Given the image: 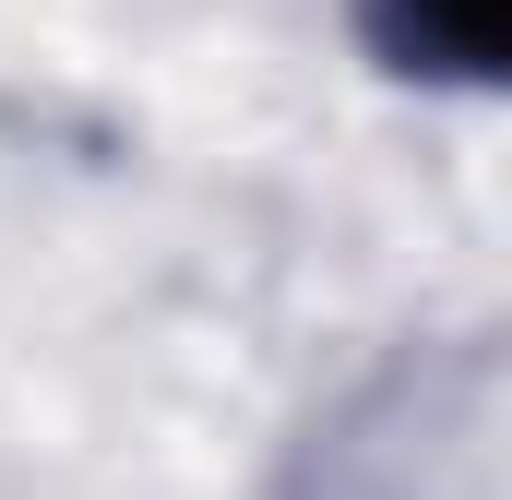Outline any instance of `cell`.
<instances>
[{"instance_id": "6da1fadb", "label": "cell", "mask_w": 512, "mask_h": 500, "mask_svg": "<svg viewBox=\"0 0 512 500\" xmlns=\"http://www.w3.org/2000/svg\"><path fill=\"white\" fill-rule=\"evenodd\" d=\"M370 48L417 84H501V0H370Z\"/></svg>"}]
</instances>
